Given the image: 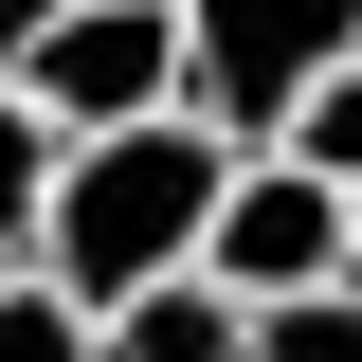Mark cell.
Masks as SVG:
<instances>
[{
    "instance_id": "cell-7",
    "label": "cell",
    "mask_w": 362,
    "mask_h": 362,
    "mask_svg": "<svg viewBox=\"0 0 362 362\" xmlns=\"http://www.w3.org/2000/svg\"><path fill=\"white\" fill-rule=\"evenodd\" d=\"M254 362H362V272H344V290H290V308H254Z\"/></svg>"
},
{
    "instance_id": "cell-1",
    "label": "cell",
    "mask_w": 362,
    "mask_h": 362,
    "mask_svg": "<svg viewBox=\"0 0 362 362\" xmlns=\"http://www.w3.org/2000/svg\"><path fill=\"white\" fill-rule=\"evenodd\" d=\"M218 145L199 127H127V145H54V235H37V290L73 326L145 308V290H199V235H218Z\"/></svg>"
},
{
    "instance_id": "cell-6",
    "label": "cell",
    "mask_w": 362,
    "mask_h": 362,
    "mask_svg": "<svg viewBox=\"0 0 362 362\" xmlns=\"http://www.w3.org/2000/svg\"><path fill=\"white\" fill-rule=\"evenodd\" d=\"M37 235H54V127L0 90V290H37Z\"/></svg>"
},
{
    "instance_id": "cell-5",
    "label": "cell",
    "mask_w": 362,
    "mask_h": 362,
    "mask_svg": "<svg viewBox=\"0 0 362 362\" xmlns=\"http://www.w3.org/2000/svg\"><path fill=\"white\" fill-rule=\"evenodd\" d=\"M90 362H254V308H218V290H145V308L90 326Z\"/></svg>"
},
{
    "instance_id": "cell-8",
    "label": "cell",
    "mask_w": 362,
    "mask_h": 362,
    "mask_svg": "<svg viewBox=\"0 0 362 362\" xmlns=\"http://www.w3.org/2000/svg\"><path fill=\"white\" fill-rule=\"evenodd\" d=\"M272 163H308L326 199H362V73H344V90H308V127L272 145Z\"/></svg>"
},
{
    "instance_id": "cell-9",
    "label": "cell",
    "mask_w": 362,
    "mask_h": 362,
    "mask_svg": "<svg viewBox=\"0 0 362 362\" xmlns=\"http://www.w3.org/2000/svg\"><path fill=\"white\" fill-rule=\"evenodd\" d=\"M0 362H90V326L54 308V290H0Z\"/></svg>"
},
{
    "instance_id": "cell-2",
    "label": "cell",
    "mask_w": 362,
    "mask_h": 362,
    "mask_svg": "<svg viewBox=\"0 0 362 362\" xmlns=\"http://www.w3.org/2000/svg\"><path fill=\"white\" fill-rule=\"evenodd\" d=\"M362 73V0H199L181 18V127L218 163H272L308 127V90Z\"/></svg>"
},
{
    "instance_id": "cell-10",
    "label": "cell",
    "mask_w": 362,
    "mask_h": 362,
    "mask_svg": "<svg viewBox=\"0 0 362 362\" xmlns=\"http://www.w3.org/2000/svg\"><path fill=\"white\" fill-rule=\"evenodd\" d=\"M18 37H37V0H0V90H18Z\"/></svg>"
},
{
    "instance_id": "cell-4",
    "label": "cell",
    "mask_w": 362,
    "mask_h": 362,
    "mask_svg": "<svg viewBox=\"0 0 362 362\" xmlns=\"http://www.w3.org/2000/svg\"><path fill=\"white\" fill-rule=\"evenodd\" d=\"M344 199H326L308 163H235L218 181V235H199V290L218 308H290V290H344Z\"/></svg>"
},
{
    "instance_id": "cell-3",
    "label": "cell",
    "mask_w": 362,
    "mask_h": 362,
    "mask_svg": "<svg viewBox=\"0 0 362 362\" xmlns=\"http://www.w3.org/2000/svg\"><path fill=\"white\" fill-rule=\"evenodd\" d=\"M18 109H37L54 145L181 127V0H37V37H18Z\"/></svg>"
}]
</instances>
